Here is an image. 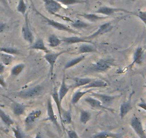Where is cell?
<instances>
[{
    "mask_svg": "<svg viewBox=\"0 0 146 138\" xmlns=\"http://www.w3.org/2000/svg\"><path fill=\"white\" fill-rule=\"evenodd\" d=\"M32 9L35 10V12H36V14L38 15H40V17H42V19L45 22V23H47V25L51 26L52 27L54 28V29H57V30H60V31H64V32H69V33H72L74 34V35H81L80 32H79V31H77L76 29H72V27H69L68 25H65V24L61 23L60 22H57V21L54 20V19H50V18L47 17L46 16H44V15H42V13L38 12V10L35 8V5L32 2Z\"/></svg>",
    "mask_w": 146,
    "mask_h": 138,
    "instance_id": "obj_1",
    "label": "cell"
},
{
    "mask_svg": "<svg viewBox=\"0 0 146 138\" xmlns=\"http://www.w3.org/2000/svg\"><path fill=\"white\" fill-rule=\"evenodd\" d=\"M43 91H44V87L42 86L36 85L35 86L19 91L17 93L16 95L19 98L27 99V98H32L36 96H39L42 94Z\"/></svg>",
    "mask_w": 146,
    "mask_h": 138,
    "instance_id": "obj_2",
    "label": "cell"
},
{
    "mask_svg": "<svg viewBox=\"0 0 146 138\" xmlns=\"http://www.w3.org/2000/svg\"><path fill=\"white\" fill-rule=\"evenodd\" d=\"M115 63L113 60L110 59H100L99 60L94 63L88 68V70L94 72H104L109 70L113 66H114Z\"/></svg>",
    "mask_w": 146,
    "mask_h": 138,
    "instance_id": "obj_3",
    "label": "cell"
},
{
    "mask_svg": "<svg viewBox=\"0 0 146 138\" xmlns=\"http://www.w3.org/2000/svg\"><path fill=\"white\" fill-rule=\"evenodd\" d=\"M68 52L69 50H62V51L56 52V53L51 51L50 53H47L44 55L43 58H44V60L47 62V63L50 66V75L51 76V78H52L53 76H54V68L58 58L60 56H62V55L66 53H68Z\"/></svg>",
    "mask_w": 146,
    "mask_h": 138,
    "instance_id": "obj_4",
    "label": "cell"
},
{
    "mask_svg": "<svg viewBox=\"0 0 146 138\" xmlns=\"http://www.w3.org/2000/svg\"><path fill=\"white\" fill-rule=\"evenodd\" d=\"M117 12H126L130 15H133V12H129L127 9H123V8H115V7H111L108 6H101L98 8L97 10L95 11L94 13L98 14V15H102L104 16H111V15H114V14L117 13Z\"/></svg>",
    "mask_w": 146,
    "mask_h": 138,
    "instance_id": "obj_5",
    "label": "cell"
},
{
    "mask_svg": "<svg viewBox=\"0 0 146 138\" xmlns=\"http://www.w3.org/2000/svg\"><path fill=\"white\" fill-rule=\"evenodd\" d=\"M42 2H44V6L46 11L50 15L58 17L57 13L63 9L62 5L57 0H42Z\"/></svg>",
    "mask_w": 146,
    "mask_h": 138,
    "instance_id": "obj_6",
    "label": "cell"
},
{
    "mask_svg": "<svg viewBox=\"0 0 146 138\" xmlns=\"http://www.w3.org/2000/svg\"><path fill=\"white\" fill-rule=\"evenodd\" d=\"M83 101L85 103H87L90 107H92L94 109H98V110H104V111H109L110 112H114V109L112 108L107 107L104 106L100 100L98 98H95V97L92 96H89L85 97L83 99Z\"/></svg>",
    "mask_w": 146,
    "mask_h": 138,
    "instance_id": "obj_7",
    "label": "cell"
},
{
    "mask_svg": "<svg viewBox=\"0 0 146 138\" xmlns=\"http://www.w3.org/2000/svg\"><path fill=\"white\" fill-rule=\"evenodd\" d=\"M130 127L134 130L135 133L137 135L139 138H146L145 132L143 128L140 119L136 115H133V117L130 119Z\"/></svg>",
    "mask_w": 146,
    "mask_h": 138,
    "instance_id": "obj_8",
    "label": "cell"
},
{
    "mask_svg": "<svg viewBox=\"0 0 146 138\" xmlns=\"http://www.w3.org/2000/svg\"><path fill=\"white\" fill-rule=\"evenodd\" d=\"M113 26L112 25L111 22H105V23L101 25L100 26L98 27V30L95 31V32H94V33H92V35L88 36H83V38L85 39H86V40H90V41H92L93 39L96 38H98V36H102V35H104V34L109 32L110 31L113 29Z\"/></svg>",
    "mask_w": 146,
    "mask_h": 138,
    "instance_id": "obj_9",
    "label": "cell"
},
{
    "mask_svg": "<svg viewBox=\"0 0 146 138\" xmlns=\"http://www.w3.org/2000/svg\"><path fill=\"white\" fill-rule=\"evenodd\" d=\"M25 24L22 27V34L24 40L29 44H32L34 41V36L29 25V18H28V13L25 15Z\"/></svg>",
    "mask_w": 146,
    "mask_h": 138,
    "instance_id": "obj_10",
    "label": "cell"
},
{
    "mask_svg": "<svg viewBox=\"0 0 146 138\" xmlns=\"http://www.w3.org/2000/svg\"><path fill=\"white\" fill-rule=\"evenodd\" d=\"M47 117L45 120L50 121V122L54 124V125L56 126V127H57V129H58L59 131H60V126L58 123V121H57V117H56L55 114H54V108H53V105H52V101L51 97H49L48 99H47Z\"/></svg>",
    "mask_w": 146,
    "mask_h": 138,
    "instance_id": "obj_11",
    "label": "cell"
},
{
    "mask_svg": "<svg viewBox=\"0 0 146 138\" xmlns=\"http://www.w3.org/2000/svg\"><path fill=\"white\" fill-rule=\"evenodd\" d=\"M42 111L38 109L32 110L28 114L25 119V125L26 127L27 130H29L34 126L36 119H39L42 116Z\"/></svg>",
    "mask_w": 146,
    "mask_h": 138,
    "instance_id": "obj_12",
    "label": "cell"
},
{
    "mask_svg": "<svg viewBox=\"0 0 146 138\" xmlns=\"http://www.w3.org/2000/svg\"><path fill=\"white\" fill-rule=\"evenodd\" d=\"M90 96L95 97V98H98V100L102 102V105L104 106L107 107H110L113 104L116 98L118 97V96H110V95H107V94H99V93H95V92H91Z\"/></svg>",
    "mask_w": 146,
    "mask_h": 138,
    "instance_id": "obj_13",
    "label": "cell"
},
{
    "mask_svg": "<svg viewBox=\"0 0 146 138\" xmlns=\"http://www.w3.org/2000/svg\"><path fill=\"white\" fill-rule=\"evenodd\" d=\"M145 57V53L144 49L142 47H140V46L137 47L135 50L133 56V61H132L131 64L130 65L129 67L131 68H133L135 65H137V66L142 65L143 62H144Z\"/></svg>",
    "mask_w": 146,
    "mask_h": 138,
    "instance_id": "obj_14",
    "label": "cell"
},
{
    "mask_svg": "<svg viewBox=\"0 0 146 138\" xmlns=\"http://www.w3.org/2000/svg\"><path fill=\"white\" fill-rule=\"evenodd\" d=\"M134 94V91L130 94V96L128 97L126 101L123 102L120 107V117L122 119H124L125 117L133 109V106H132V98H133V95Z\"/></svg>",
    "mask_w": 146,
    "mask_h": 138,
    "instance_id": "obj_15",
    "label": "cell"
},
{
    "mask_svg": "<svg viewBox=\"0 0 146 138\" xmlns=\"http://www.w3.org/2000/svg\"><path fill=\"white\" fill-rule=\"evenodd\" d=\"M98 50L96 48L93 43H84L79 46L78 50V54H87V53H98Z\"/></svg>",
    "mask_w": 146,
    "mask_h": 138,
    "instance_id": "obj_16",
    "label": "cell"
},
{
    "mask_svg": "<svg viewBox=\"0 0 146 138\" xmlns=\"http://www.w3.org/2000/svg\"><path fill=\"white\" fill-rule=\"evenodd\" d=\"M78 16L81 17H83L84 19H87L88 21L90 22H96L98 21L104 20V19H107L108 17L104 16L102 15H98V14L95 13H81V14H78Z\"/></svg>",
    "mask_w": 146,
    "mask_h": 138,
    "instance_id": "obj_17",
    "label": "cell"
},
{
    "mask_svg": "<svg viewBox=\"0 0 146 138\" xmlns=\"http://www.w3.org/2000/svg\"><path fill=\"white\" fill-rule=\"evenodd\" d=\"M62 41L63 43H66L67 45L76 44V43H93L92 41L86 40L83 37H79V36H72V37H62L61 38Z\"/></svg>",
    "mask_w": 146,
    "mask_h": 138,
    "instance_id": "obj_18",
    "label": "cell"
},
{
    "mask_svg": "<svg viewBox=\"0 0 146 138\" xmlns=\"http://www.w3.org/2000/svg\"><path fill=\"white\" fill-rule=\"evenodd\" d=\"M71 88L72 86L67 85V83H66L65 74H64V75H63L61 85H60V88H59L58 90V95H59V98H60V102L62 103L63 98H64V96L67 95V93L69 92V91H70V89Z\"/></svg>",
    "mask_w": 146,
    "mask_h": 138,
    "instance_id": "obj_19",
    "label": "cell"
},
{
    "mask_svg": "<svg viewBox=\"0 0 146 138\" xmlns=\"http://www.w3.org/2000/svg\"><path fill=\"white\" fill-rule=\"evenodd\" d=\"M27 107V106L23 105V104H20V103L17 102L15 101H12L11 108H12L14 115H16L17 117H19L24 115Z\"/></svg>",
    "mask_w": 146,
    "mask_h": 138,
    "instance_id": "obj_20",
    "label": "cell"
},
{
    "mask_svg": "<svg viewBox=\"0 0 146 138\" xmlns=\"http://www.w3.org/2000/svg\"><path fill=\"white\" fill-rule=\"evenodd\" d=\"M29 49H30V50H41V51L44 52L45 53L51 52V50H50L47 47H46L44 40L42 38L36 39V40H35V41L31 45V46L29 48Z\"/></svg>",
    "mask_w": 146,
    "mask_h": 138,
    "instance_id": "obj_21",
    "label": "cell"
},
{
    "mask_svg": "<svg viewBox=\"0 0 146 138\" xmlns=\"http://www.w3.org/2000/svg\"><path fill=\"white\" fill-rule=\"evenodd\" d=\"M61 121L62 127L63 130H64V125H70L72 124V115H71V109H69L68 110H65L64 108H62V116L60 118Z\"/></svg>",
    "mask_w": 146,
    "mask_h": 138,
    "instance_id": "obj_22",
    "label": "cell"
},
{
    "mask_svg": "<svg viewBox=\"0 0 146 138\" xmlns=\"http://www.w3.org/2000/svg\"><path fill=\"white\" fill-rule=\"evenodd\" d=\"M108 84L102 79H93L88 85L83 86L85 89H92L95 88H106Z\"/></svg>",
    "mask_w": 146,
    "mask_h": 138,
    "instance_id": "obj_23",
    "label": "cell"
},
{
    "mask_svg": "<svg viewBox=\"0 0 146 138\" xmlns=\"http://www.w3.org/2000/svg\"><path fill=\"white\" fill-rule=\"evenodd\" d=\"M85 57H86L85 55H82V56H78V57H76L75 58L72 59L70 61L67 62V63H65V65H64V71H65V70H67V69H70L71 68L74 67V66H77L78 64H79V63H81L82 60H85Z\"/></svg>",
    "mask_w": 146,
    "mask_h": 138,
    "instance_id": "obj_24",
    "label": "cell"
},
{
    "mask_svg": "<svg viewBox=\"0 0 146 138\" xmlns=\"http://www.w3.org/2000/svg\"><path fill=\"white\" fill-rule=\"evenodd\" d=\"M91 91H92V89H88L86 90V91H77L76 92H75V94H73L72 96V98H71L72 105H75L76 104H78L82 96L86 95V94H88L89 92H91Z\"/></svg>",
    "mask_w": 146,
    "mask_h": 138,
    "instance_id": "obj_25",
    "label": "cell"
},
{
    "mask_svg": "<svg viewBox=\"0 0 146 138\" xmlns=\"http://www.w3.org/2000/svg\"><path fill=\"white\" fill-rule=\"evenodd\" d=\"M93 78H74V84L72 85L73 88H79V87H83L88 85L91 82Z\"/></svg>",
    "mask_w": 146,
    "mask_h": 138,
    "instance_id": "obj_26",
    "label": "cell"
},
{
    "mask_svg": "<svg viewBox=\"0 0 146 138\" xmlns=\"http://www.w3.org/2000/svg\"><path fill=\"white\" fill-rule=\"evenodd\" d=\"M70 26L75 29H87L88 27H90V24L85 22V21L80 20V19H76L75 21H72L70 23Z\"/></svg>",
    "mask_w": 146,
    "mask_h": 138,
    "instance_id": "obj_27",
    "label": "cell"
},
{
    "mask_svg": "<svg viewBox=\"0 0 146 138\" xmlns=\"http://www.w3.org/2000/svg\"><path fill=\"white\" fill-rule=\"evenodd\" d=\"M120 136L121 135L120 134L104 131V132H100L96 134L92 138H120Z\"/></svg>",
    "mask_w": 146,
    "mask_h": 138,
    "instance_id": "obj_28",
    "label": "cell"
},
{
    "mask_svg": "<svg viewBox=\"0 0 146 138\" xmlns=\"http://www.w3.org/2000/svg\"><path fill=\"white\" fill-rule=\"evenodd\" d=\"M47 42H48V46L50 48L58 47L62 43L61 39H60L57 36H56L55 35H53V34L49 36L48 38H47Z\"/></svg>",
    "mask_w": 146,
    "mask_h": 138,
    "instance_id": "obj_29",
    "label": "cell"
},
{
    "mask_svg": "<svg viewBox=\"0 0 146 138\" xmlns=\"http://www.w3.org/2000/svg\"><path fill=\"white\" fill-rule=\"evenodd\" d=\"M0 119L2 121V122L7 127L12 126L14 124L13 119L6 112H5V111L2 110L1 108H0Z\"/></svg>",
    "mask_w": 146,
    "mask_h": 138,
    "instance_id": "obj_30",
    "label": "cell"
},
{
    "mask_svg": "<svg viewBox=\"0 0 146 138\" xmlns=\"http://www.w3.org/2000/svg\"><path fill=\"white\" fill-rule=\"evenodd\" d=\"M92 118V115L90 112L87 110H80V122L83 125L88 123Z\"/></svg>",
    "mask_w": 146,
    "mask_h": 138,
    "instance_id": "obj_31",
    "label": "cell"
},
{
    "mask_svg": "<svg viewBox=\"0 0 146 138\" xmlns=\"http://www.w3.org/2000/svg\"><path fill=\"white\" fill-rule=\"evenodd\" d=\"M25 68V63H19V64L16 65L12 68L11 69V75L13 77H17L24 71V69Z\"/></svg>",
    "mask_w": 146,
    "mask_h": 138,
    "instance_id": "obj_32",
    "label": "cell"
},
{
    "mask_svg": "<svg viewBox=\"0 0 146 138\" xmlns=\"http://www.w3.org/2000/svg\"><path fill=\"white\" fill-rule=\"evenodd\" d=\"M0 58H1L2 63H3L5 66H9V65H10V63H12V60H13V58H14L12 55L2 53V52L0 53Z\"/></svg>",
    "mask_w": 146,
    "mask_h": 138,
    "instance_id": "obj_33",
    "label": "cell"
},
{
    "mask_svg": "<svg viewBox=\"0 0 146 138\" xmlns=\"http://www.w3.org/2000/svg\"><path fill=\"white\" fill-rule=\"evenodd\" d=\"M62 5L64 6H70V5H78V4L87 3L86 0H57Z\"/></svg>",
    "mask_w": 146,
    "mask_h": 138,
    "instance_id": "obj_34",
    "label": "cell"
},
{
    "mask_svg": "<svg viewBox=\"0 0 146 138\" xmlns=\"http://www.w3.org/2000/svg\"><path fill=\"white\" fill-rule=\"evenodd\" d=\"M0 52H2V53H7V54H9V55H12V56L21 54L20 50H19L18 49L15 48H13V47L0 48Z\"/></svg>",
    "mask_w": 146,
    "mask_h": 138,
    "instance_id": "obj_35",
    "label": "cell"
},
{
    "mask_svg": "<svg viewBox=\"0 0 146 138\" xmlns=\"http://www.w3.org/2000/svg\"><path fill=\"white\" fill-rule=\"evenodd\" d=\"M27 5L25 3V0H19L17 7V12L25 16L27 14Z\"/></svg>",
    "mask_w": 146,
    "mask_h": 138,
    "instance_id": "obj_36",
    "label": "cell"
},
{
    "mask_svg": "<svg viewBox=\"0 0 146 138\" xmlns=\"http://www.w3.org/2000/svg\"><path fill=\"white\" fill-rule=\"evenodd\" d=\"M133 15L137 17L146 26V11L139 10L137 12H133Z\"/></svg>",
    "mask_w": 146,
    "mask_h": 138,
    "instance_id": "obj_37",
    "label": "cell"
},
{
    "mask_svg": "<svg viewBox=\"0 0 146 138\" xmlns=\"http://www.w3.org/2000/svg\"><path fill=\"white\" fill-rule=\"evenodd\" d=\"M12 131H13L14 135H15V138H25V134L20 129V128L18 126H16L15 127L12 128Z\"/></svg>",
    "mask_w": 146,
    "mask_h": 138,
    "instance_id": "obj_38",
    "label": "cell"
},
{
    "mask_svg": "<svg viewBox=\"0 0 146 138\" xmlns=\"http://www.w3.org/2000/svg\"><path fill=\"white\" fill-rule=\"evenodd\" d=\"M67 133L69 138H79L78 133L73 129H67Z\"/></svg>",
    "mask_w": 146,
    "mask_h": 138,
    "instance_id": "obj_39",
    "label": "cell"
},
{
    "mask_svg": "<svg viewBox=\"0 0 146 138\" xmlns=\"http://www.w3.org/2000/svg\"><path fill=\"white\" fill-rule=\"evenodd\" d=\"M137 106L146 112V101L143 98L140 99V101L137 103Z\"/></svg>",
    "mask_w": 146,
    "mask_h": 138,
    "instance_id": "obj_40",
    "label": "cell"
},
{
    "mask_svg": "<svg viewBox=\"0 0 146 138\" xmlns=\"http://www.w3.org/2000/svg\"><path fill=\"white\" fill-rule=\"evenodd\" d=\"M8 28V25L6 22H0V34L3 33Z\"/></svg>",
    "mask_w": 146,
    "mask_h": 138,
    "instance_id": "obj_41",
    "label": "cell"
},
{
    "mask_svg": "<svg viewBox=\"0 0 146 138\" xmlns=\"http://www.w3.org/2000/svg\"><path fill=\"white\" fill-rule=\"evenodd\" d=\"M0 86L2 88H7V83L5 81V78L2 75H0Z\"/></svg>",
    "mask_w": 146,
    "mask_h": 138,
    "instance_id": "obj_42",
    "label": "cell"
},
{
    "mask_svg": "<svg viewBox=\"0 0 146 138\" xmlns=\"http://www.w3.org/2000/svg\"><path fill=\"white\" fill-rule=\"evenodd\" d=\"M0 3H2L4 5V7H5L9 8V0H0Z\"/></svg>",
    "mask_w": 146,
    "mask_h": 138,
    "instance_id": "obj_43",
    "label": "cell"
},
{
    "mask_svg": "<svg viewBox=\"0 0 146 138\" xmlns=\"http://www.w3.org/2000/svg\"><path fill=\"white\" fill-rule=\"evenodd\" d=\"M5 71V66L2 63H0V75H2Z\"/></svg>",
    "mask_w": 146,
    "mask_h": 138,
    "instance_id": "obj_44",
    "label": "cell"
},
{
    "mask_svg": "<svg viewBox=\"0 0 146 138\" xmlns=\"http://www.w3.org/2000/svg\"><path fill=\"white\" fill-rule=\"evenodd\" d=\"M35 138H42V137L41 134L40 133H36V135H35Z\"/></svg>",
    "mask_w": 146,
    "mask_h": 138,
    "instance_id": "obj_45",
    "label": "cell"
},
{
    "mask_svg": "<svg viewBox=\"0 0 146 138\" xmlns=\"http://www.w3.org/2000/svg\"><path fill=\"white\" fill-rule=\"evenodd\" d=\"M2 87L1 86H0V91H2Z\"/></svg>",
    "mask_w": 146,
    "mask_h": 138,
    "instance_id": "obj_46",
    "label": "cell"
},
{
    "mask_svg": "<svg viewBox=\"0 0 146 138\" xmlns=\"http://www.w3.org/2000/svg\"><path fill=\"white\" fill-rule=\"evenodd\" d=\"M145 130H146V122H145Z\"/></svg>",
    "mask_w": 146,
    "mask_h": 138,
    "instance_id": "obj_47",
    "label": "cell"
},
{
    "mask_svg": "<svg viewBox=\"0 0 146 138\" xmlns=\"http://www.w3.org/2000/svg\"><path fill=\"white\" fill-rule=\"evenodd\" d=\"M132 1H135V0H132Z\"/></svg>",
    "mask_w": 146,
    "mask_h": 138,
    "instance_id": "obj_48",
    "label": "cell"
},
{
    "mask_svg": "<svg viewBox=\"0 0 146 138\" xmlns=\"http://www.w3.org/2000/svg\"><path fill=\"white\" fill-rule=\"evenodd\" d=\"M86 1H87V2H88V0H86Z\"/></svg>",
    "mask_w": 146,
    "mask_h": 138,
    "instance_id": "obj_49",
    "label": "cell"
},
{
    "mask_svg": "<svg viewBox=\"0 0 146 138\" xmlns=\"http://www.w3.org/2000/svg\"><path fill=\"white\" fill-rule=\"evenodd\" d=\"M0 138H2V137H0Z\"/></svg>",
    "mask_w": 146,
    "mask_h": 138,
    "instance_id": "obj_50",
    "label": "cell"
},
{
    "mask_svg": "<svg viewBox=\"0 0 146 138\" xmlns=\"http://www.w3.org/2000/svg\"><path fill=\"white\" fill-rule=\"evenodd\" d=\"M111 1H113V0H111Z\"/></svg>",
    "mask_w": 146,
    "mask_h": 138,
    "instance_id": "obj_51",
    "label": "cell"
},
{
    "mask_svg": "<svg viewBox=\"0 0 146 138\" xmlns=\"http://www.w3.org/2000/svg\"></svg>",
    "mask_w": 146,
    "mask_h": 138,
    "instance_id": "obj_52",
    "label": "cell"
}]
</instances>
